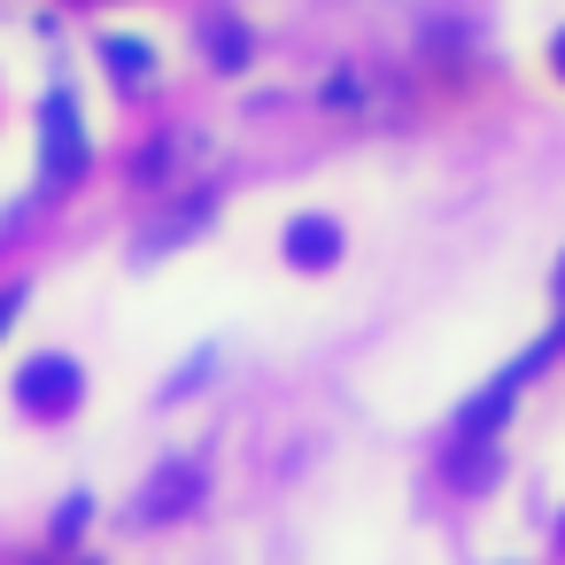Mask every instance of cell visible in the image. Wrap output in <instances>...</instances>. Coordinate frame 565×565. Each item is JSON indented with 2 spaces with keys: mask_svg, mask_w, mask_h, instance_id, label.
I'll return each mask as SVG.
<instances>
[{
  "mask_svg": "<svg viewBox=\"0 0 565 565\" xmlns=\"http://www.w3.org/2000/svg\"><path fill=\"white\" fill-rule=\"evenodd\" d=\"M86 117H78V102L55 86L47 102H40V186H71L78 171H86Z\"/></svg>",
  "mask_w": 565,
  "mask_h": 565,
  "instance_id": "cell-1",
  "label": "cell"
},
{
  "mask_svg": "<svg viewBox=\"0 0 565 565\" xmlns=\"http://www.w3.org/2000/svg\"><path fill=\"white\" fill-rule=\"evenodd\" d=\"M86 403V372L71 364V356H32L24 372H17V411L24 418H63V411H78Z\"/></svg>",
  "mask_w": 565,
  "mask_h": 565,
  "instance_id": "cell-2",
  "label": "cell"
},
{
  "mask_svg": "<svg viewBox=\"0 0 565 565\" xmlns=\"http://www.w3.org/2000/svg\"><path fill=\"white\" fill-rule=\"evenodd\" d=\"M17 310H24V287H0V326H9Z\"/></svg>",
  "mask_w": 565,
  "mask_h": 565,
  "instance_id": "cell-9",
  "label": "cell"
},
{
  "mask_svg": "<svg viewBox=\"0 0 565 565\" xmlns=\"http://www.w3.org/2000/svg\"><path fill=\"white\" fill-rule=\"evenodd\" d=\"M202 488H210V472H202L194 457H171V465H156V480L140 488L132 519H148V526H163V519H186V511L202 503Z\"/></svg>",
  "mask_w": 565,
  "mask_h": 565,
  "instance_id": "cell-3",
  "label": "cell"
},
{
  "mask_svg": "<svg viewBox=\"0 0 565 565\" xmlns=\"http://www.w3.org/2000/svg\"><path fill=\"white\" fill-rule=\"evenodd\" d=\"M550 63H557V71H565V32H557V47H550Z\"/></svg>",
  "mask_w": 565,
  "mask_h": 565,
  "instance_id": "cell-10",
  "label": "cell"
},
{
  "mask_svg": "<svg viewBox=\"0 0 565 565\" xmlns=\"http://www.w3.org/2000/svg\"><path fill=\"white\" fill-rule=\"evenodd\" d=\"M557 302H565V271H557ZM557 333H565V318H557Z\"/></svg>",
  "mask_w": 565,
  "mask_h": 565,
  "instance_id": "cell-11",
  "label": "cell"
},
{
  "mask_svg": "<svg viewBox=\"0 0 565 565\" xmlns=\"http://www.w3.org/2000/svg\"><path fill=\"white\" fill-rule=\"evenodd\" d=\"M102 55H109V71H117L125 86H148V78H156V47H148V40H132V32L102 40Z\"/></svg>",
  "mask_w": 565,
  "mask_h": 565,
  "instance_id": "cell-5",
  "label": "cell"
},
{
  "mask_svg": "<svg viewBox=\"0 0 565 565\" xmlns=\"http://www.w3.org/2000/svg\"><path fill=\"white\" fill-rule=\"evenodd\" d=\"M495 472V441H449V480L457 488H488Z\"/></svg>",
  "mask_w": 565,
  "mask_h": 565,
  "instance_id": "cell-7",
  "label": "cell"
},
{
  "mask_svg": "<svg viewBox=\"0 0 565 565\" xmlns=\"http://www.w3.org/2000/svg\"><path fill=\"white\" fill-rule=\"evenodd\" d=\"M86 519H94V503H86V495H71V503L55 511V542H78V534H86Z\"/></svg>",
  "mask_w": 565,
  "mask_h": 565,
  "instance_id": "cell-8",
  "label": "cell"
},
{
  "mask_svg": "<svg viewBox=\"0 0 565 565\" xmlns=\"http://www.w3.org/2000/svg\"><path fill=\"white\" fill-rule=\"evenodd\" d=\"M78 565H86V557H78Z\"/></svg>",
  "mask_w": 565,
  "mask_h": 565,
  "instance_id": "cell-12",
  "label": "cell"
},
{
  "mask_svg": "<svg viewBox=\"0 0 565 565\" xmlns=\"http://www.w3.org/2000/svg\"><path fill=\"white\" fill-rule=\"evenodd\" d=\"M202 40H210V55H217V71H248V32L217 9L210 24H202Z\"/></svg>",
  "mask_w": 565,
  "mask_h": 565,
  "instance_id": "cell-6",
  "label": "cell"
},
{
  "mask_svg": "<svg viewBox=\"0 0 565 565\" xmlns=\"http://www.w3.org/2000/svg\"><path fill=\"white\" fill-rule=\"evenodd\" d=\"M333 256H341V225H333V217H318V210H310V217H295V225H287V264L326 271Z\"/></svg>",
  "mask_w": 565,
  "mask_h": 565,
  "instance_id": "cell-4",
  "label": "cell"
}]
</instances>
